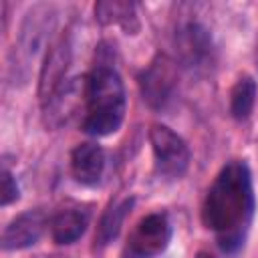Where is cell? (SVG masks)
<instances>
[{
    "instance_id": "obj_1",
    "label": "cell",
    "mask_w": 258,
    "mask_h": 258,
    "mask_svg": "<svg viewBox=\"0 0 258 258\" xmlns=\"http://www.w3.org/2000/svg\"><path fill=\"white\" fill-rule=\"evenodd\" d=\"M256 210L252 173L244 159L228 161L206 191L202 222L226 254H236L248 236Z\"/></svg>"
},
{
    "instance_id": "obj_2",
    "label": "cell",
    "mask_w": 258,
    "mask_h": 258,
    "mask_svg": "<svg viewBox=\"0 0 258 258\" xmlns=\"http://www.w3.org/2000/svg\"><path fill=\"white\" fill-rule=\"evenodd\" d=\"M127 113V97L121 75L111 62L97 60L85 75V107L81 129L91 137H107L119 131Z\"/></svg>"
},
{
    "instance_id": "obj_3",
    "label": "cell",
    "mask_w": 258,
    "mask_h": 258,
    "mask_svg": "<svg viewBox=\"0 0 258 258\" xmlns=\"http://www.w3.org/2000/svg\"><path fill=\"white\" fill-rule=\"evenodd\" d=\"M56 24V10L52 4H34L16 34L14 48L10 54V73L14 81H26L34 64H42L48 46L52 44L50 36Z\"/></svg>"
},
{
    "instance_id": "obj_4",
    "label": "cell",
    "mask_w": 258,
    "mask_h": 258,
    "mask_svg": "<svg viewBox=\"0 0 258 258\" xmlns=\"http://www.w3.org/2000/svg\"><path fill=\"white\" fill-rule=\"evenodd\" d=\"M149 145L155 161V171L167 179H179L189 167L191 153L181 135L163 123L149 127Z\"/></svg>"
},
{
    "instance_id": "obj_5",
    "label": "cell",
    "mask_w": 258,
    "mask_h": 258,
    "mask_svg": "<svg viewBox=\"0 0 258 258\" xmlns=\"http://www.w3.org/2000/svg\"><path fill=\"white\" fill-rule=\"evenodd\" d=\"M137 85L143 103L153 111H163L171 105L177 91V67L167 54H155L149 64L137 75Z\"/></svg>"
},
{
    "instance_id": "obj_6",
    "label": "cell",
    "mask_w": 258,
    "mask_h": 258,
    "mask_svg": "<svg viewBox=\"0 0 258 258\" xmlns=\"http://www.w3.org/2000/svg\"><path fill=\"white\" fill-rule=\"evenodd\" d=\"M171 222L165 212L145 214L129 234L121 258H153L159 256L171 242Z\"/></svg>"
},
{
    "instance_id": "obj_7",
    "label": "cell",
    "mask_w": 258,
    "mask_h": 258,
    "mask_svg": "<svg viewBox=\"0 0 258 258\" xmlns=\"http://www.w3.org/2000/svg\"><path fill=\"white\" fill-rule=\"evenodd\" d=\"M175 50L181 62L194 71H208L214 64L216 48L210 30L198 20H185L175 30Z\"/></svg>"
},
{
    "instance_id": "obj_8",
    "label": "cell",
    "mask_w": 258,
    "mask_h": 258,
    "mask_svg": "<svg viewBox=\"0 0 258 258\" xmlns=\"http://www.w3.org/2000/svg\"><path fill=\"white\" fill-rule=\"evenodd\" d=\"M71 56H73V42H71V34L60 32L52 44L48 46L44 60L40 64V75H38V99L40 105L46 103L52 93L67 81V69L71 64Z\"/></svg>"
},
{
    "instance_id": "obj_9",
    "label": "cell",
    "mask_w": 258,
    "mask_h": 258,
    "mask_svg": "<svg viewBox=\"0 0 258 258\" xmlns=\"http://www.w3.org/2000/svg\"><path fill=\"white\" fill-rule=\"evenodd\" d=\"M42 107V119L46 127H60L64 125L77 111L85 107V75L67 79L52 97L40 105Z\"/></svg>"
},
{
    "instance_id": "obj_10",
    "label": "cell",
    "mask_w": 258,
    "mask_h": 258,
    "mask_svg": "<svg viewBox=\"0 0 258 258\" xmlns=\"http://www.w3.org/2000/svg\"><path fill=\"white\" fill-rule=\"evenodd\" d=\"M48 220L44 210L34 208L18 214L14 220H10L2 232V250H24L34 246L42 234L48 230Z\"/></svg>"
},
{
    "instance_id": "obj_11",
    "label": "cell",
    "mask_w": 258,
    "mask_h": 258,
    "mask_svg": "<svg viewBox=\"0 0 258 258\" xmlns=\"http://www.w3.org/2000/svg\"><path fill=\"white\" fill-rule=\"evenodd\" d=\"M71 175L77 183L85 187H93L101 181L105 173V151L95 141H85L73 147L69 159Z\"/></svg>"
},
{
    "instance_id": "obj_12",
    "label": "cell",
    "mask_w": 258,
    "mask_h": 258,
    "mask_svg": "<svg viewBox=\"0 0 258 258\" xmlns=\"http://www.w3.org/2000/svg\"><path fill=\"white\" fill-rule=\"evenodd\" d=\"M91 222V212L85 208H64L50 216L48 220V234L54 244L69 246L75 244L85 232Z\"/></svg>"
},
{
    "instance_id": "obj_13",
    "label": "cell",
    "mask_w": 258,
    "mask_h": 258,
    "mask_svg": "<svg viewBox=\"0 0 258 258\" xmlns=\"http://www.w3.org/2000/svg\"><path fill=\"white\" fill-rule=\"evenodd\" d=\"M95 20L101 26H119L125 34H137L141 28L137 6L129 0H101L93 8Z\"/></svg>"
},
{
    "instance_id": "obj_14",
    "label": "cell",
    "mask_w": 258,
    "mask_h": 258,
    "mask_svg": "<svg viewBox=\"0 0 258 258\" xmlns=\"http://www.w3.org/2000/svg\"><path fill=\"white\" fill-rule=\"evenodd\" d=\"M133 204H135L133 198H123V200H119L117 204H113V206L101 216V222H99L97 234H95V242H97L99 246H107L109 242H113V240L119 236V232H121V228H123V224H125V218H127V214L131 212Z\"/></svg>"
},
{
    "instance_id": "obj_15",
    "label": "cell",
    "mask_w": 258,
    "mask_h": 258,
    "mask_svg": "<svg viewBox=\"0 0 258 258\" xmlns=\"http://www.w3.org/2000/svg\"><path fill=\"white\" fill-rule=\"evenodd\" d=\"M258 85L250 75L240 77L230 89V115L236 121H246L256 105Z\"/></svg>"
},
{
    "instance_id": "obj_16",
    "label": "cell",
    "mask_w": 258,
    "mask_h": 258,
    "mask_svg": "<svg viewBox=\"0 0 258 258\" xmlns=\"http://www.w3.org/2000/svg\"><path fill=\"white\" fill-rule=\"evenodd\" d=\"M18 198H20V189H18L16 177H14L12 171L4 165V169H2V187H0V204L6 208V206H10L12 202H16Z\"/></svg>"
},
{
    "instance_id": "obj_17",
    "label": "cell",
    "mask_w": 258,
    "mask_h": 258,
    "mask_svg": "<svg viewBox=\"0 0 258 258\" xmlns=\"http://www.w3.org/2000/svg\"><path fill=\"white\" fill-rule=\"evenodd\" d=\"M194 258H216V256H214L210 250H200V252H198Z\"/></svg>"
}]
</instances>
